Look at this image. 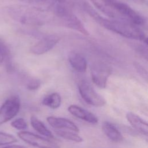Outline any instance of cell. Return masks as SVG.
Instances as JSON below:
<instances>
[{
	"mask_svg": "<svg viewBox=\"0 0 148 148\" xmlns=\"http://www.w3.org/2000/svg\"><path fill=\"white\" fill-rule=\"evenodd\" d=\"M133 2L138 3V4H145L146 3V0H128Z\"/></svg>",
	"mask_w": 148,
	"mask_h": 148,
	"instance_id": "21",
	"label": "cell"
},
{
	"mask_svg": "<svg viewBox=\"0 0 148 148\" xmlns=\"http://www.w3.org/2000/svg\"><path fill=\"white\" fill-rule=\"evenodd\" d=\"M47 121L56 130H66L75 132H79L77 126L73 122L65 118L49 116L47 117Z\"/></svg>",
	"mask_w": 148,
	"mask_h": 148,
	"instance_id": "8",
	"label": "cell"
},
{
	"mask_svg": "<svg viewBox=\"0 0 148 148\" xmlns=\"http://www.w3.org/2000/svg\"><path fill=\"white\" fill-rule=\"evenodd\" d=\"M102 130L105 135L111 140L114 142H121L124 137L118 128L109 121H104L102 125Z\"/></svg>",
	"mask_w": 148,
	"mask_h": 148,
	"instance_id": "11",
	"label": "cell"
},
{
	"mask_svg": "<svg viewBox=\"0 0 148 148\" xmlns=\"http://www.w3.org/2000/svg\"><path fill=\"white\" fill-rule=\"evenodd\" d=\"M110 74V69L104 64H97L91 68V80L97 86L101 88L106 87Z\"/></svg>",
	"mask_w": 148,
	"mask_h": 148,
	"instance_id": "6",
	"label": "cell"
},
{
	"mask_svg": "<svg viewBox=\"0 0 148 148\" xmlns=\"http://www.w3.org/2000/svg\"><path fill=\"white\" fill-rule=\"evenodd\" d=\"M30 121L33 128L39 134L49 139L54 138V136L51 132L36 116H32L30 119Z\"/></svg>",
	"mask_w": 148,
	"mask_h": 148,
	"instance_id": "13",
	"label": "cell"
},
{
	"mask_svg": "<svg viewBox=\"0 0 148 148\" xmlns=\"http://www.w3.org/2000/svg\"><path fill=\"white\" fill-rule=\"evenodd\" d=\"M42 104L51 109L59 108L61 103V97L57 92H53L46 96L42 100Z\"/></svg>",
	"mask_w": 148,
	"mask_h": 148,
	"instance_id": "14",
	"label": "cell"
},
{
	"mask_svg": "<svg viewBox=\"0 0 148 148\" xmlns=\"http://www.w3.org/2000/svg\"><path fill=\"white\" fill-rule=\"evenodd\" d=\"M126 119L134 128L142 134L147 136L148 125L146 121L131 112H129L126 114Z\"/></svg>",
	"mask_w": 148,
	"mask_h": 148,
	"instance_id": "10",
	"label": "cell"
},
{
	"mask_svg": "<svg viewBox=\"0 0 148 148\" xmlns=\"http://www.w3.org/2000/svg\"><path fill=\"white\" fill-rule=\"evenodd\" d=\"M60 40V37L55 35L46 36L32 46L31 51L37 55L45 54L51 50Z\"/></svg>",
	"mask_w": 148,
	"mask_h": 148,
	"instance_id": "7",
	"label": "cell"
},
{
	"mask_svg": "<svg viewBox=\"0 0 148 148\" xmlns=\"http://www.w3.org/2000/svg\"><path fill=\"white\" fill-rule=\"evenodd\" d=\"M17 136L24 142L38 148H60L59 146L49 139L27 131H21Z\"/></svg>",
	"mask_w": 148,
	"mask_h": 148,
	"instance_id": "5",
	"label": "cell"
},
{
	"mask_svg": "<svg viewBox=\"0 0 148 148\" xmlns=\"http://www.w3.org/2000/svg\"><path fill=\"white\" fill-rule=\"evenodd\" d=\"M10 60V50L5 42L0 38V65L9 66Z\"/></svg>",
	"mask_w": 148,
	"mask_h": 148,
	"instance_id": "16",
	"label": "cell"
},
{
	"mask_svg": "<svg viewBox=\"0 0 148 148\" xmlns=\"http://www.w3.org/2000/svg\"><path fill=\"white\" fill-rule=\"evenodd\" d=\"M10 124L11 126L15 129L22 131L25 130L28 126L26 121L23 118H17L12 121Z\"/></svg>",
	"mask_w": 148,
	"mask_h": 148,
	"instance_id": "18",
	"label": "cell"
},
{
	"mask_svg": "<svg viewBox=\"0 0 148 148\" xmlns=\"http://www.w3.org/2000/svg\"><path fill=\"white\" fill-rule=\"evenodd\" d=\"M17 142V139L12 135L0 131V146L12 145Z\"/></svg>",
	"mask_w": 148,
	"mask_h": 148,
	"instance_id": "17",
	"label": "cell"
},
{
	"mask_svg": "<svg viewBox=\"0 0 148 148\" xmlns=\"http://www.w3.org/2000/svg\"><path fill=\"white\" fill-rule=\"evenodd\" d=\"M21 107L18 96L8 98L0 107V126L13 119L19 112Z\"/></svg>",
	"mask_w": 148,
	"mask_h": 148,
	"instance_id": "4",
	"label": "cell"
},
{
	"mask_svg": "<svg viewBox=\"0 0 148 148\" xmlns=\"http://www.w3.org/2000/svg\"><path fill=\"white\" fill-rule=\"evenodd\" d=\"M69 112L75 117L91 124H97L98 119L90 111L76 105H71L68 108Z\"/></svg>",
	"mask_w": 148,
	"mask_h": 148,
	"instance_id": "9",
	"label": "cell"
},
{
	"mask_svg": "<svg viewBox=\"0 0 148 148\" xmlns=\"http://www.w3.org/2000/svg\"><path fill=\"white\" fill-rule=\"evenodd\" d=\"M55 132L60 137L68 140H71L76 143H80L83 141V138L77 134V132L72 131L66 130H56Z\"/></svg>",
	"mask_w": 148,
	"mask_h": 148,
	"instance_id": "15",
	"label": "cell"
},
{
	"mask_svg": "<svg viewBox=\"0 0 148 148\" xmlns=\"http://www.w3.org/2000/svg\"><path fill=\"white\" fill-rule=\"evenodd\" d=\"M2 148H27L25 146H21V145H7L3 147Z\"/></svg>",
	"mask_w": 148,
	"mask_h": 148,
	"instance_id": "20",
	"label": "cell"
},
{
	"mask_svg": "<svg viewBox=\"0 0 148 148\" xmlns=\"http://www.w3.org/2000/svg\"><path fill=\"white\" fill-rule=\"evenodd\" d=\"M40 85V82L38 80H32L29 82L27 85V88L30 90H35L38 89Z\"/></svg>",
	"mask_w": 148,
	"mask_h": 148,
	"instance_id": "19",
	"label": "cell"
},
{
	"mask_svg": "<svg viewBox=\"0 0 148 148\" xmlns=\"http://www.w3.org/2000/svg\"><path fill=\"white\" fill-rule=\"evenodd\" d=\"M78 90L80 96L88 104L95 107L103 106L106 101L86 80H80L78 83Z\"/></svg>",
	"mask_w": 148,
	"mask_h": 148,
	"instance_id": "3",
	"label": "cell"
},
{
	"mask_svg": "<svg viewBox=\"0 0 148 148\" xmlns=\"http://www.w3.org/2000/svg\"><path fill=\"white\" fill-rule=\"evenodd\" d=\"M85 7L86 11L91 17L105 28L128 38L147 40L144 32L139 26L124 21L105 18L97 13L91 6L86 5Z\"/></svg>",
	"mask_w": 148,
	"mask_h": 148,
	"instance_id": "2",
	"label": "cell"
},
{
	"mask_svg": "<svg viewBox=\"0 0 148 148\" xmlns=\"http://www.w3.org/2000/svg\"><path fill=\"white\" fill-rule=\"evenodd\" d=\"M68 60L72 67L77 72H84L87 69V61L85 58L77 53H71Z\"/></svg>",
	"mask_w": 148,
	"mask_h": 148,
	"instance_id": "12",
	"label": "cell"
},
{
	"mask_svg": "<svg viewBox=\"0 0 148 148\" xmlns=\"http://www.w3.org/2000/svg\"><path fill=\"white\" fill-rule=\"evenodd\" d=\"M94 6L110 18L142 25L145 20L127 4L118 0H90Z\"/></svg>",
	"mask_w": 148,
	"mask_h": 148,
	"instance_id": "1",
	"label": "cell"
}]
</instances>
